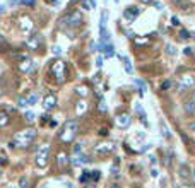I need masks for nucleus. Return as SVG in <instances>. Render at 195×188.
<instances>
[{
    "label": "nucleus",
    "instance_id": "c85d7f7f",
    "mask_svg": "<svg viewBox=\"0 0 195 188\" xmlns=\"http://www.w3.org/2000/svg\"><path fill=\"white\" fill-rule=\"evenodd\" d=\"M19 188H28V180L24 178V176L19 180Z\"/></svg>",
    "mask_w": 195,
    "mask_h": 188
},
{
    "label": "nucleus",
    "instance_id": "e433bc0d",
    "mask_svg": "<svg viewBox=\"0 0 195 188\" xmlns=\"http://www.w3.org/2000/svg\"><path fill=\"white\" fill-rule=\"evenodd\" d=\"M152 5H154V7H156V9H162V3H159V2H154V3H152Z\"/></svg>",
    "mask_w": 195,
    "mask_h": 188
},
{
    "label": "nucleus",
    "instance_id": "a19ab883",
    "mask_svg": "<svg viewBox=\"0 0 195 188\" xmlns=\"http://www.w3.org/2000/svg\"><path fill=\"white\" fill-rule=\"evenodd\" d=\"M190 99H192V101H193V103H195V91L192 92V97H190Z\"/></svg>",
    "mask_w": 195,
    "mask_h": 188
},
{
    "label": "nucleus",
    "instance_id": "aec40b11",
    "mask_svg": "<svg viewBox=\"0 0 195 188\" xmlns=\"http://www.w3.org/2000/svg\"><path fill=\"white\" fill-rule=\"evenodd\" d=\"M135 84L137 86H139V89H140V96H144V94H146V91H147V86H146V82H144V81H139V79H137V81H135Z\"/></svg>",
    "mask_w": 195,
    "mask_h": 188
},
{
    "label": "nucleus",
    "instance_id": "20e7f679",
    "mask_svg": "<svg viewBox=\"0 0 195 188\" xmlns=\"http://www.w3.org/2000/svg\"><path fill=\"white\" fill-rule=\"evenodd\" d=\"M81 22H82L81 12H70V14H67V16H63L62 19H60V24H62V26H67V27H75Z\"/></svg>",
    "mask_w": 195,
    "mask_h": 188
},
{
    "label": "nucleus",
    "instance_id": "b1692460",
    "mask_svg": "<svg viewBox=\"0 0 195 188\" xmlns=\"http://www.w3.org/2000/svg\"><path fill=\"white\" fill-rule=\"evenodd\" d=\"M89 180H91V171H84L81 176V183H89Z\"/></svg>",
    "mask_w": 195,
    "mask_h": 188
},
{
    "label": "nucleus",
    "instance_id": "0eeeda50",
    "mask_svg": "<svg viewBox=\"0 0 195 188\" xmlns=\"http://www.w3.org/2000/svg\"><path fill=\"white\" fill-rule=\"evenodd\" d=\"M139 12H140V9H139V7H135V5L127 7L125 12H123V17L128 21V22H133V21L137 19V16H139Z\"/></svg>",
    "mask_w": 195,
    "mask_h": 188
},
{
    "label": "nucleus",
    "instance_id": "5701e85b",
    "mask_svg": "<svg viewBox=\"0 0 195 188\" xmlns=\"http://www.w3.org/2000/svg\"><path fill=\"white\" fill-rule=\"evenodd\" d=\"M135 110H137V113H139V116H140V120H142V121H144V123H146V125H147V116H146V111H144V110H140V106H137V108H135Z\"/></svg>",
    "mask_w": 195,
    "mask_h": 188
},
{
    "label": "nucleus",
    "instance_id": "39448f33",
    "mask_svg": "<svg viewBox=\"0 0 195 188\" xmlns=\"http://www.w3.org/2000/svg\"><path fill=\"white\" fill-rule=\"evenodd\" d=\"M193 86H195V77L190 74H183L178 79V91H182V92L190 89V87H193Z\"/></svg>",
    "mask_w": 195,
    "mask_h": 188
},
{
    "label": "nucleus",
    "instance_id": "423d86ee",
    "mask_svg": "<svg viewBox=\"0 0 195 188\" xmlns=\"http://www.w3.org/2000/svg\"><path fill=\"white\" fill-rule=\"evenodd\" d=\"M52 74H53V77L57 79V82H63V77H65V63L62 62V60H57V62L52 65Z\"/></svg>",
    "mask_w": 195,
    "mask_h": 188
},
{
    "label": "nucleus",
    "instance_id": "ea45409f",
    "mask_svg": "<svg viewBox=\"0 0 195 188\" xmlns=\"http://www.w3.org/2000/svg\"><path fill=\"white\" fill-rule=\"evenodd\" d=\"M9 3H10V5H16V3H19V0H10Z\"/></svg>",
    "mask_w": 195,
    "mask_h": 188
},
{
    "label": "nucleus",
    "instance_id": "9d476101",
    "mask_svg": "<svg viewBox=\"0 0 195 188\" xmlns=\"http://www.w3.org/2000/svg\"><path fill=\"white\" fill-rule=\"evenodd\" d=\"M43 106H45V110L46 111H50V110H53V108L57 106V96L55 94H46V97H45V101H43Z\"/></svg>",
    "mask_w": 195,
    "mask_h": 188
},
{
    "label": "nucleus",
    "instance_id": "37998d69",
    "mask_svg": "<svg viewBox=\"0 0 195 188\" xmlns=\"http://www.w3.org/2000/svg\"><path fill=\"white\" fill-rule=\"evenodd\" d=\"M9 188H14V186H9Z\"/></svg>",
    "mask_w": 195,
    "mask_h": 188
},
{
    "label": "nucleus",
    "instance_id": "79ce46f5",
    "mask_svg": "<svg viewBox=\"0 0 195 188\" xmlns=\"http://www.w3.org/2000/svg\"><path fill=\"white\" fill-rule=\"evenodd\" d=\"M173 2H176V3H178V2H182V0H173Z\"/></svg>",
    "mask_w": 195,
    "mask_h": 188
},
{
    "label": "nucleus",
    "instance_id": "bb28decb",
    "mask_svg": "<svg viewBox=\"0 0 195 188\" xmlns=\"http://www.w3.org/2000/svg\"><path fill=\"white\" fill-rule=\"evenodd\" d=\"M180 38H182V39H188L190 38V32L187 31V29H182V31H180Z\"/></svg>",
    "mask_w": 195,
    "mask_h": 188
},
{
    "label": "nucleus",
    "instance_id": "6e6552de",
    "mask_svg": "<svg viewBox=\"0 0 195 188\" xmlns=\"http://www.w3.org/2000/svg\"><path fill=\"white\" fill-rule=\"evenodd\" d=\"M39 45H41V34H31L29 38L26 39V46L29 50H36V48H39Z\"/></svg>",
    "mask_w": 195,
    "mask_h": 188
},
{
    "label": "nucleus",
    "instance_id": "f704fd0d",
    "mask_svg": "<svg viewBox=\"0 0 195 188\" xmlns=\"http://www.w3.org/2000/svg\"><path fill=\"white\" fill-rule=\"evenodd\" d=\"M53 53H55V55H60V53H62V50H60V46H55V48H53Z\"/></svg>",
    "mask_w": 195,
    "mask_h": 188
},
{
    "label": "nucleus",
    "instance_id": "dca6fc26",
    "mask_svg": "<svg viewBox=\"0 0 195 188\" xmlns=\"http://www.w3.org/2000/svg\"><path fill=\"white\" fill-rule=\"evenodd\" d=\"M57 162H58V166H65V162H67V154H65L63 151L57 154Z\"/></svg>",
    "mask_w": 195,
    "mask_h": 188
},
{
    "label": "nucleus",
    "instance_id": "2f4dec72",
    "mask_svg": "<svg viewBox=\"0 0 195 188\" xmlns=\"http://www.w3.org/2000/svg\"><path fill=\"white\" fill-rule=\"evenodd\" d=\"M19 2L22 3V5H29V7L34 5V0H19Z\"/></svg>",
    "mask_w": 195,
    "mask_h": 188
},
{
    "label": "nucleus",
    "instance_id": "f03ea898",
    "mask_svg": "<svg viewBox=\"0 0 195 188\" xmlns=\"http://www.w3.org/2000/svg\"><path fill=\"white\" fill-rule=\"evenodd\" d=\"M77 130H79V123L77 120H67L62 126V132H60V139L62 142H72L77 135Z\"/></svg>",
    "mask_w": 195,
    "mask_h": 188
},
{
    "label": "nucleus",
    "instance_id": "7ed1b4c3",
    "mask_svg": "<svg viewBox=\"0 0 195 188\" xmlns=\"http://www.w3.org/2000/svg\"><path fill=\"white\" fill-rule=\"evenodd\" d=\"M48 156H50V146L48 144H41L36 151V164L39 168H45L48 162Z\"/></svg>",
    "mask_w": 195,
    "mask_h": 188
},
{
    "label": "nucleus",
    "instance_id": "cd10ccee",
    "mask_svg": "<svg viewBox=\"0 0 195 188\" xmlns=\"http://www.w3.org/2000/svg\"><path fill=\"white\" fill-rule=\"evenodd\" d=\"M166 52H168V55H171V57L176 53V52H175V46H173V45H168V46H166Z\"/></svg>",
    "mask_w": 195,
    "mask_h": 188
},
{
    "label": "nucleus",
    "instance_id": "72a5a7b5",
    "mask_svg": "<svg viewBox=\"0 0 195 188\" xmlns=\"http://www.w3.org/2000/svg\"><path fill=\"white\" fill-rule=\"evenodd\" d=\"M98 108H99L101 111H106V104H104V101H101V103H99V106H98Z\"/></svg>",
    "mask_w": 195,
    "mask_h": 188
},
{
    "label": "nucleus",
    "instance_id": "ddd939ff",
    "mask_svg": "<svg viewBox=\"0 0 195 188\" xmlns=\"http://www.w3.org/2000/svg\"><path fill=\"white\" fill-rule=\"evenodd\" d=\"M113 151V144H101L99 147H96V152L98 154H108Z\"/></svg>",
    "mask_w": 195,
    "mask_h": 188
},
{
    "label": "nucleus",
    "instance_id": "6ab92c4d",
    "mask_svg": "<svg viewBox=\"0 0 195 188\" xmlns=\"http://www.w3.org/2000/svg\"><path fill=\"white\" fill-rule=\"evenodd\" d=\"M21 27H22L24 31H29L31 27H32V24H31V19H28V17H24V19H21Z\"/></svg>",
    "mask_w": 195,
    "mask_h": 188
},
{
    "label": "nucleus",
    "instance_id": "c756f323",
    "mask_svg": "<svg viewBox=\"0 0 195 188\" xmlns=\"http://www.w3.org/2000/svg\"><path fill=\"white\" fill-rule=\"evenodd\" d=\"M84 108H86L84 101H81V103H77V113H82V111H84Z\"/></svg>",
    "mask_w": 195,
    "mask_h": 188
},
{
    "label": "nucleus",
    "instance_id": "1a4fd4ad",
    "mask_svg": "<svg viewBox=\"0 0 195 188\" xmlns=\"http://www.w3.org/2000/svg\"><path fill=\"white\" fill-rule=\"evenodd\" d=\"M99 52L103 53L106 58H111V57L115 55V48H113V45H110V43H99Z\"/></svg>",
    "mask_w": 195,
    "mask_h": 188
},
{
    "label": "nucleus",
    "instance_id": "a211bd4d",
    "mask_svg": "<svg viewBox=\"0 0 195 188\" xmlns=\"http://www.w3.org/2000/svg\"><path fill=\"white\" fill-rule=\"evenodd\" d=\"M159 126H161V132H162V137H164V139H169V137H171V133H169V130H168V126H166V123L164 121H159Z\"/></svg>",
    "mask_w": 195,
    "mask_h": 188
},
{
    "label": "nucleus",
    "instance_id": "9b49d317",
    "mask_svg": "<svg viewBox=\"0 0 195 188\" xmlns=\"http://www.w3.org/2000/svg\"><path fill=\"white\" fill-rule=\"evenodd\" d=\"M115 123L120 126V128H127V126L130 125V116H128V113H122V115H118V116L115 118Z\"/></svg>",
    "mask_w": 195,
    "mask_h": 188
},
{
    "label": "nucleus",
    "instance_id": "2eb2a0df",
    "mask_svg": "<svg viewBox=\"0 0 195 188\" xmlns=\"http://www.w3.org/2000/svg\"><path fill=\"white\" fill-rule=\"evenodd\" d=\"M26 101H28V106H32V104H36V101H38V94L36 92H31L26 96Z\"/></svg>",
    "mask_w": 195,
    "mask_h": 188
},
{
    "label": "nucleus",
    "instance_id": "f8f14e48",
    "mask_svg": "<svg viewBox=\"0 0 195 188\" xmlns=\"http://www.w3.org/2000/svg\"><path fill=\"white\" fill-rule=\"evenodd\" d=\"M183 111H185V113H188V115H192L193 111H195V103L190 99V97L185 101V103H183Z\"/></svg>",
    "mask_w": 195,
    "mask_h": 188
},
{
    "label": "nucleus",
    "instance_id": "c9c22d12",
    "mask_svg": "<svg viewBox=\"0 0 195 188\" xmlns=\"http://www.w3.org/2000/svg\"><path fill=\"white\" fill-rule=\"evenodd\" d=\"M96 65H98V67H101V65H103V58H101V57H98V60H96Z\"/></svg>",
    "mask_w": 195,
    "mask_h": 188
},
{
    "label": "nucleus",
    "instance_id": "4468645a",
    "mask_svg": "<svg viewBox=\"0 0 195 188\" xmlns=\"http://www.w3.org/2000/svg\"><path fill=\"white\" fill-rule=\"evenodd\" d=\"M32 67H34V63H32V60H29V58L22 60V62H21V65H19L21 72H29Z\"/></svg>",
    "mask_w": 195,
    "mask_h": 188
},
{
    "label": "nucleus",
    "instance_id": "4be33fe9",
    "mask_svg": "<svg viewBox=\"0 0 195 188\" xmlns=\"http://www.w3.org/2000/svg\"><path fill=\"white\" fill-rule=\"evenodd\" d=\"M7 123H9V115L7 113H0V126H5Z\"/></svg>",
    "mask_w": 195,
    "mask_h": 188
},
{
    "label": "nucleus",
    "instance_id": "7c9ffc66",
    "mask_svg": "<svg viewBox=\"0 0 195 188\" xmlns=\"http://www.w3.org/2000/svg\"><path fill=\"white\" fill-rule=\"evenodd\" d=\"M91 178H92V181H98L99 180V171H91Z\"/></svg>",
    "mask_w": 195,
    "mask_h": 188
},
{
    "label": "nucleus",
    "instance_id": "f3484780",
    "mask_svg": "<svg viewBox=\"0 0 195 188\" xmlns=\"http://www.w3.org/2000/svg\"><path fill=\"white\" fill-rule=\"evenodd\" d=\"M106 24H108V10H103L99 19V27H106Z\"/></svg>",
    "mask_w": 195,
    "mask_h": 188
},
{
    "label": "nucleus",
    "instance_id": "a878e982",
    "mask_svg": "<svg viewBox=\"0 0 195 188\" xmlns=\"http://www.w3.org/2000/svg\"><path fill=\"white\" fill-rule=\"evenodd\" d=\"M24 118H26L28 121H34V118H36V115L32 113V111H28L26 115H24Z\"/></svg>",
    "mask_w": 195,
    "mask_h": 188
},
{
    "label": "nucleus",
    "instance_id": "473e14b6",
    "mask_svg": "<svg viewBox=\"0 0 195 188\" xmlns=\"http://www.w3.org/2000/svg\"><path fill=\"white\" fill-rule=\"evenodd\" d=\"M171 24H173V26H178V24H180V21H178V17H171Z\"/></svg>",
    "mask_w": 195,
    "mask_h": 188
},
{
    "label": "nucleus",
    "instance_id": "393cba45",
    "mask_svg": "<svg viewBox=\"0 0 195 188\" xmlns=\"http://www.w3.org/2000/svg\"><path fill=\"white\" fill-rule=\"evenodd\" d=\"M169 87H171V81H169V79H166V81L161 84V89H162V91H168Z\"/></svg>",
    "mask_w": 195,
    "mask_h": 188
},
{
    "label": "nucleus",
    "instance_id": "412c9836",
    "mask_svg": "<svg viewBox=\"0 0 195 188\" xmlns=\"http://www.w3.org/2000/svg\"><path fill=\"white\" fill-rule=\"evenodd\" d=\"M123 68H125V72H128V74L133 72V67H132V63H130V60L127 58V57H123Z\"/></svg>",
    "mask_w": 195,
    "mask_h": 188
},
{
    "label": "nucleus",
    "instance_id": "4c0bfd02",
    "mask_svg": "<svg viewBox=\"0 0 195 188\" xmlns=\"http://www.w3.org/2000/svg\"><path fill=\"white\" fill-rule=\"evenodd\" d=\"M99 133H101V135H108V130L103 128V130H99Z\"/></svg>",
    "mask_w": 195,
    "mask_h": 188
},
{
    "label": "nucleus",
    "instance_id": "f257e3e1",
    "mask_svg": "<svg viewBox=\"0 0 195 188\" xmlns=\"http://www.w3.org/2000/svg\"><path fill=\"white\" fill-rule=\"evenodd\" d=\"M36 137V130L34 128H26L22 130V132H19L16 137H14V140L10 142V146H16V147H28L29 144L34 140Z\"/></svg>",
    "mask_w": 195,
    "mask_h": 188
},
{
    "label": "nucleus",
    "instance_id": "58836bf2",
    "mask_svg": "<svg viewBox=\"0 0 195 188\" xmlns=\"http://www.w3.org/2000/svg\"><path fill=\"white\" fill-rule=\"evenodd\" d=\"M142 3H154V0H140Z\"/></svg>",
    "mask_w": 195,
    "mask_h": 188
}]
</instances>
